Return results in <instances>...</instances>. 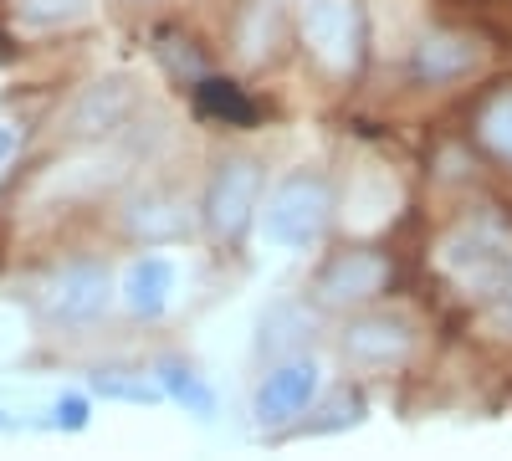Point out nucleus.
Masks as SVG:
<instances>
[{"mask_svg": "<svg viewBox=\"0 0 512 461\" xmlns=\"http://www.w3.org/2000/svg\"><path fill=\"white\" fill-rule=\"evenodd\" d=\"M303 36L328 72H354L364 57V6L359 0H313L303 16Z\"/></svg>", "mask_w": 512, "mask_h": 461, "instance_id": "3", "label": "nucleus"}, {"mask_svg": "<svg viewBox=\"0 0 512 461\" xmlns=\"http://www.w3.org/2000/svg\"><path fill=\"white\" fill-rule=\"evenodd\" d=\"M477 139H482L502 164H512V88L497 93V98L482 108V118H477Z\"/></svg>", "mask_w": 512, "mask_h": 461, "instance_id": "15", "label": "nucleus"}, {"mask_svg": "<svg viewBox=\"0 0 512 461\" xmlns=\"http://www.w3.org/2000/svg\"><path fill=\"white\" fill-rule=\"evenodd\" d=\"M88 16V0H21V21L31 26H67Z\"/></svg>", "mask_w": 512, "mask_h": 461, "instance_id": "17", "label": "nucleus"}, {"mask_svg": "<svg viewBox=\"0 0 512 461\" xmlns=\"http://www.w3.org/2000/svg\"><path fill=\"white\" fill-rule=\"evenodd\" d=\"M175 292V262L169 257H139L123 272V308L134 318H159Z\"/></svg>", "mask_w": 512, "mask_h": 461, "instance_id": "11", "label": "nucleus"}, {"mask_svg": "<svg viewBox=\"0 0 512 461\" xmlns=\"http://www.w3.org/2000/svg\"><path fill=\"white\" fill-rule=\"evenodd\" d=\"M482 62V47H477V36H461V31H431L415 47V77L420 82H431V88H441V82H456L466 72H477Z\"/></svg>", "mask_w": 512, "mask_h": 461, "instance_id": "9", "label": "nucleus"}, {"mask_svg": "<svg viewBox=\"0 0 512 461\" xmlns=\"http://www.w3.org/2000/svg\"><path fill=\"white\" fill-rule=\"evenodd\" d=\"M487 298H492V308H497V318L502 323H512V257L497 267V277L487 282Z\"/></svg>", "mask_w": 512, "mask_h": 461, "instance_id": "20", "label": "nucleus"}, {"mask_svg": "<svg viewBox=\"0 0 512 461\" xmlns=\"http://www.w3.org/2000/svg\"><path fill=\"white\" fill-rule=\"evenodd\" d=\"M113 303V277L108 267L98 262H72L52 277V292H47V308L52 318L62 323H93L103 308Z\"/></svg>", "mask_w": 512, "mask_h": 461, "instance_id": "5", "label": "nucleus"}, {"mask_svg": "<svg viewBox=\"0 0 512 461\" xmlns=\"http://www.w3.org/2000/svg\"><path fill=\"white\" fill-rule=\"evenodd\" d=\"M128 226H134L144 241H169V236L185 231V216L169 200H149V205H139V211L128 216Z\"/></svg>", "mask_w": 512, "mask_h": 461, "instance_id": "16", "label": "nucleus"}, {"mask_svg": "<svg viewBox=\"0 0 512 461\" xmlns=\"http://www.w3.org/2000/svg\"><path fill=\"white\" fill-rule=\"evenodd\" d=\"M0 426H6V421H0Z\"/></svg>", "mask_w": 512, "mask_h": 461, "instance_id": "23", "label": "nucleus"}, {"mask_svg": "<svg viewBox=\"0 0 512 461\" xmlns=\"http://www.w3.org/2000/svg\"><path fill=\"white\" fill-rule=\"evenodd\" d=\"M502 262H507V251H502L492 236H482V231H456V236L441 246V267H446L451 277H461L466 287H482V292H487V282L497 277Z\"/></svg>", "mask_w": 512, "mask_h": 461, "instance_id": "10", "label": "nucleus"}, {"mask_svg": "<svg viewBox=\"0 0 512 461\" xmlns=\"http://www.w3.org/2000/svg\"><path fill=\"white\" fill-rule=\"evenodd\" d=\"M313 400H318V364L313 359H287L262 380L251 410H256L262 426H282V421H292V415H303Z\"/></svg>", "mask_w": 512, "mask_h": 461, "instance_id": "6", "label": "nucleus"}, {"mask_svg": "<svg viewBox=\"0 0 512 461\" xmlns=\"http://www.w3.org/2000/svg\"><path fill=\"white\" fill-rule=\"evenodd\" d=\"M6 241H11V231H6V221H0V262H6Z\"/></svg>", "mask_w": 512, "mask_h": 461, "instance_id": "22", "label": "nucleus"}, {"mask_svg": "<svg viewBox=\"0 0 512 461\" xmlns=\"http://www.w3.org/2000/svg\"><path fill=\"white\" fill-rule=\"evenodd\" d=\"M333 221V190L323 175L297 170L287 175L272 195H267V211H262V236L282 251H308L323 241Z\"/></svg>", "mask_w": 512, "mask_h": 461, "instance_id": "1", "label": "nucleus"}, {"mask_svg": "<svg viewBox=\"0 0 512 461\" xmlns=\"http://www.w3.org/2000/svg\"><path fill=\"white\" fill-rule=\"evenodd\" d=\"M390 257L374 246H349V251H333V257L318 267L313 277V298L323 308H359V303H374L384 298L390 287Z\"/></svg>", "mask_w": 512, "mask_h": 461, "instance_id": "2", "label": "nucleus"}, {"mask_svg": "<svg viewBox=\"0 0 512 461\" xmlns=\"http://www.w3.org/2000/svg\"><path fill=\"white\" fill-rule=\"evenodd\" d=\"M93 390H98L103 400H128V405H154V400H164V385H159V380L123 374V369H98V374H93Z\"/></svg>", "mask_w": 512, "mask_h": 461, "instance_id": "14", "label": "nucleus"}, {"mask_svg": "<svg viewBox=\"0 0 512 461\" xmlns=\"http://www.w3.org/2000/svg\"><path fill=\"white\" fill-rule=\"evenodd\" d=\"M195 108L205 113V118H221V123H231V129H251L256 118V103L236 88V82H221V77H200L195 82Z\"/></svg>", "mask_w": 512, "mask_h": 461, "instance_id": "12", "label": "nucleus"}, {"mask_svg": "<svg viewBox=\"0 0 512 461\" xmlns=\"http://www.w3.org/2000/svg\"><path fill=\"white\" fill-rule=\"evenodd\" d=\"M415 333L405 318H390V313H374V318H354L344 328V359L359 364V369H390L410 354Z\"/></svg>", "mask_w": 512, "mask_h": 461, "instance_id": "7", "label": "nucleus"}, {"mask_svg": "<svg viewBox=\"0 0 512 461\" xmlns=\"http://www.w3.org/2000/svg\"><path fill=\"white\" fill-rule=\"evenodd\" d=\"M11 149H16V139H11V129H6V123H0V164L11 159Z\"/></svg>", "mask_w": 512, "mask_h": 461, "instance_id": "21", "label": "nucleus"}, {"mask_svg": "<svg viewBox=\"0 0 512 461\" xmlns=\"http://www.w3.org/2000/svg\"><path fill=\"white\" fill-rule=\"evenodd\" d=\"M159 385H164L169 400H180V405L195 410V415H210V410H216V395H210L205 380H200L190 364H180V359H164V364H159Z\"/></svg>", "mask_w": 512, "mask_h": 461, "instance_id": "13", "label": "nucleus"}, {"mask_svg": "<svg viewBox=\"0 0 512 461\" xmlns=\"http://www.w3.org/2000/svg\"><path fill=\"white\" fill-rule=\"evenodd\" d=\"M256 200H262V164L256 159H226L216 180L205 190V226L221 241H241L256 221Z\"/></svg>", "mask_w": 512, "mask_h": 461, "instance_id": "4", "label": "nucleus"}, {"mask_svg": "<svg viewBox=\"0 0 512 461\" xmlns=\"http://www.w3.org/2000/svg\"><path fill=\"white\" fill-rule=\"evenodd\" d=\"M359 421H364V400H359V395H338V400H328L323 421H308V436L344 431V426H359Z\"/></svg>", "mask_w": 512, "mask_h": 461, "instance_id": "18", "label": "nucleus"}, {"mask_svg": "<svg viewBox=\"0 0 512 461\" xmlns=\"http://www.w3.org/2000/svg\"><path fill=\"white\" fill-rule=\"evenodd\" d=\"M134 108H139L134 82L128 77H103V82H93V88H82V98L67 113V129L77 139H98V134H113Z\"/></svg>", "mask_w": 512, "mask_h": 461, "instance_id": "8", "label": "nucleus"}, {"mask_svg": "<svg viewBox=\"0 0 512 461\" xmlns=\"http://www.w3.org/2000/svg\"><path fill=\"white\" fill-rule=\"evenodd\" d=\"M47 426L52 431H88V400H82V395H62L52 405V421Z\"/></svg>", "mask_w": 512, "mask_h": 461, "instance_id": "19", "label": "nucleus"}]
</instances>
